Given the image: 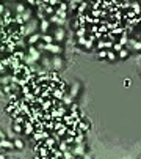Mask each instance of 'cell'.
<instances>
[{"label":"cell","instance_id":"cell-41","mask_svg":"<svg viewBox=\"0 0 141 159\" xmlns=\"http://www.w3.org/2000/svg\"><path fill=\"white\" fill-rule=\"evenodd\" d=\"M107 58H108V60H110V62L116 60V54L113 52V51H108V52H107Z\"/></svg>","mask_w":141,"mask_h":159},{"label":"cell","instance_id":"cell-54","mask_svg":"<svg viewBox=\"0 0 141 159\" xmlns=\"http://www.w3.org/2000/svg\"><path fill=\"white\" fill-rule=\"evenodd\" d=\"M138 21H140V24H141V16H138Z\"/></svg>","mask_w":141,"mask_h":159},{"label":"cell","instance_id":"cell-30","mask_svg":"<svg viewBox=\"0 0 141 159\" xmlns=\"http://www.w3.org/2000/svg\"><path fill=\"white\" fill-rule=\"evenodd\" d=\"M19 66H21V62H19V60H16V58L11 55V65H10V69L14 71V69H17Z\"/></svg>","mask_w":141,"mask_h":159},{"label":"cell","instance_id":"cell-31","mask_svg":"<svg viewBox=\"0 0 141 159\" xmlns=\"http://www.w3.org/2000/svg\"><path fill=\"white\" fill-rule=\"evenodd\" d=\"M10 84H11V76H3L2 79H0V85H2V87L10 85Z\"/></svg>","mask_w":141,"mask_h":159},{"label":"cell","instance_id":"cell-33","mask_svg":"<svg viewBox=\"0 0 141 159\" xmlns=\"http://www.w3.org/2000/svg\"><path fill=\"white\" fill-rule=\"evenodd\" d=\"M25 10H27L25 3H17V5H16V14H22Z\"/></svg>","mask_w":141,"mask_h":159},{"label":"cell","instance_id":"cell-10","mask_svg":"<svg viewBox=\"0 0 141 159\" xmlns=\"http://www.w3.org/2000/svg\"><path fill=\"white\" fill-rule=\"evenodd\" d=\"M47 21L50 22V24H57L58 27H63V25L66 24V21H64V19H61V17H58L57 14H53V16H50V17H49Z\"/></svg>","mask_w":141,"mask_h":159},{"label":"cell","instance_id":"cell-19","mask_svg":"<svg viewBox=\"0 0 141 159\" xmlns=\"http://www.w3.org/2000/svg\"><path fill=\"white\" fill-rule=\"evenodd\" d=\"M43 147H45L47 150H50V148H53V147H57V142H55L52 137H49V139H45L44 142H43Z\"/></svg>","mask_w":141,"mask_h":159},{"label":"cell","instance_id":"cell-17","mask_svg":"<svg viewBox=\"0 0 141 159\" xmlns=\"http://www.w3.org/2000/svg\"><path fill=\"white\" fill-rule=\"evenodd\" d=\"M41 110H43V112H50L52 110V102H50V98H49V99H45V101L43 102V104H41Z\"/></svg>","mask_w":141,"mask_h":159},{"label":"cell","instance_id":"cell-55","mask_svg":"<svg viewBox=\"0 0 141 159\" xmlns=\"http://www.w3.org/2000/svg\"><path fill=\"white\" fill-rule=\"evenodd\" d=\"M140 36H141V29H140Z\"/></svg>","mask_w":141,"mask_h":159},{"label":"cell","instance_id":"cell-22","mask_svg":"<svg viewBox=\"0 0 141 159\" xmlns=\"http://www.w3.org/2000/svg\"><path fill=\"white\" fill-rule=\"evenodd\" d=\"M25 55H27V52H25V51H21V49H19V51H16L14 54H13V57H14L16 60H19L21 63L24 62V58H25Z\"/></svg>","mask_w":141,"mask_h":159},{"label":"cell","instance_id":"cell-3","mask_svg":"<svg viewBox=\"0 0 141 159\" xmlns=\"http://www.w3.org/2000/svg\"><path fill=\"white\" fill-rule=\"evenodd\" d=\"M27 54L33 58V62L35 63H39V60H41V57H43V54L41 52H38V49H36L35 46H28V49H27Z\"/></svg>","mask_w":141,"mask_h":159},{"label":"cell","instance_id":"cell-43","mask_svg":"<svg viewBox=\"0 0 141 159\" xmlns=\"http://www.w3.org/2000/svg\"><path fill=\"white\" fill-rule=\"evenodd\" d=\"M121 49H122V46H121L119 43H115V44H113V52H119Z\"/></svg>","mask_w":141,"mask_h":159},{"label":"cell","instance_id":"cell-40","mask_svg":"<svg viewBox=\"0 0 141 159\" xmlns=\"http://www.w3.org/2000/svg\"><path fill=\"white\" fill-rule=\"evenodd\" d=\"M96 47L99 49V51H105V41H103V39H101V41H97Z\"/></svg>","mask_w":141,"mask_h":159},{"label":"cell","instance_id":"cell-47","mask_svg":"<svg viewBox=\"0 0 141 159\" xmlns=\"http://www.w3.org/2000/svg\"><path fill=\"white\" fill-rule=\"evenodd\" d=\"M5 3H0V16H3V14H5Z\"/></svg>","mask_w":141,"mask_h":159},{"label":"cell","instance_id":"cell-45","mask_svg":"<svg viewBox=\"0 0 141 159\" xmlns=\"http://www.w3.org/2000/svg\"><path fill=\"white\" fill-rule=\"evenodd\" d=\"M6 137H8V139H10V140H11V139H13V140H14V139H16V134H14V132H13V129H10V131H8V134H6Z\"/></svg>","mask_w":141,"mask_h":159},{"label":"cell","instance_id":"cell-35","mask_svg":"<svg viewBox=\"0 0 141 159\" xmlns=\"http://www.w3.org/2000/svg\"><path fill=\"white\" fill-rule=\"evenodd\" d=\"M16 47L21 49V51H24V49H25V39H24V38H19V39H17V41H16Z\"/></svg>","mask_w":141,"mask_h":159},{"label":"cell","instance_id":"cell-23","mask_svg":"<svg viewBox=\"0 0 141 159\" xmlns=\"http://www.w3.org/2000/svg\"><path fill=\"white\" fill-rule=\"evenodd\" d=\"M86 33H88V27H80L79 30H75V36L77 38H83V36H86Z\"/></svg>","mask_w":141,"mask_h":159},{"label":"cell","instance_id":"cell-39","mask_svg":"<svg viewBox=\"0 0 141 159\" xmlns=\"http://www.w3.org/2000/svg\"><path fill=\"white\" fill-rule=\"evenodd\" d=\"M63 159H75V156H74V154H72V153L69 151V150H67V151H64V153H63Z\"/></svg>","mask_w":141,"mask_h":159},{"label":"cell","instance_id":"cell-6","mask_svg":"<svg viewBox=\"0 0 141 159\" xmlns=\"http://www.w3.org/2000/svg\"><path fill=\"white\" fill-rule=\"evenodd\" d=\"M89 126H91L89 120H80L79 125H77V128H79L83 134H88V132H89Z\"/></svg>","mask_w":141,"mask_h":159},{"label":"cell","instance_id":"cell-14","mask_svg":"<svg viewBox=\"0 0 141 159\" xmlns=\"http://www.w3.org/2000/svg\"><path fill=\"white\" fill-rule=\"evenodd\" d=\"M0 147L5 148V150H13L14 148V143H13V140H10V139H3V140H0Z\"/></svg>","mask_w":141,"mask_h":159},{"label":"cell","instance_id":"cell-36","mask_svg":"<svg viewBox=\"0 0 141 159\" xmlns=\"http://www.w3.org/2000/svg\"><path fill=\"white\" fill-rule=\"evenodd\" d=\"M118 57H119V58H124V60H125V58H127V57H129V51H127V49H125V47H122V49H121V51H119V52H118Z\"/></svg>","mask_w":141,"mask_h":159},{"label":"cell","instance_id":"cell-51","mask_svg":"<svg viewBox=\"0 0 141 159\" xmlns=\"http://www.w3.org/2000/svg\"><path fill=\"white\" fill-rule=\"evenodd\" d=\"M81 159H93V158H91V154H89V153H85L83 156H81Z\"/></svg>","mask_w":141,"mask_h":159},{"label":"cell","instance_id":"cell-38","mask_svg":"<svg viewBox=\"0 0 141 159\" xmlns=\"http://www.w3.org/2000/svg\"><path fill=\"white\" fill-rule=\"evenodd\" d=\"M36 49H38V52H45V44L43 43V41H39L38 44H36V46H35Z\"/></svg>","mask_w":141,"mask_h":159},{"label":"cell","instance_id":"cell-18","mask_svg":"<svg viewBox=\"0 0 141 159\" xmlns=\"http://www.w3.org/2000/svg\"><path fill=\"white\" fill-rule=\"evenodd\" d=\"M35 99H36V96L33 93H28V95H24V96H22V101L24 102H27V104H35Z\"/></svg>","mask_w":141,"mask_h":159},{"label":"cell","instance_id":"cell-9","mask_svg":"<svg viewBox=\"0 0 141 159\" xmlns=\"http://www.w3.org/2000/svg\"><path fill=\"white\" fill-rule=\"evenodd\" d=\"M22 21H24V24H27V22H30L31 19H33V11H31V8H27V10L21 14Z\"/></svg>","mask_w":141,"mask_h":159},{"label":"cell","instance_id":"cell-15","mask_svg":"<svg viewBox=\"0 0 141 159\" xmlns=\"http://www.w3.org/2000/svg\"><path fill=\"white\" fill-rule=\"evenodd\" d=\"M66 93H63L61 90H58V88H55L52 92V95H50V98H53V99H57V101H63V96H64Z\"/></svg>","mask_w":141,"mask_h":159},{"label":"cell","instance_id":"cell-53","mask_svg":"<svg viewBox=\"0 0 141 159\" xmlns=\"http://www.w3.org/2000/svg\"><path fill=\"white\" fill-rule=\"evenodd\" d=\"M0 159H6V154H0Z\"/></svg>","mask_w":141,"mask_h":159},{"label":"cell","instance_id":"cell-48","mask_svg":"<svg viewBox=\"0 0 141 159\" xmlns=\"http://www.w3.org/2000/svg\"><path fill=\"white\" fill-rule=\"evenodd\" d=\"M6 71H8V68H5V66L2 65V62H0V74H5Z\"/></svg>","mask_w":141,"mask_h":159},{"label":"cell","instance_id":"cell-26","mask_svg":"<svg viewBox=\"0 0 141 159\" xmlns=\"http://www.w3.org/2000/svg\"><path fill=\"white\" fill-rule=\"evenodd\" d=\"M116 43H119V44H121V46H122V47H124V46H125V44H127V43H129V36H127V33H125V32H124V33H122V35L119 36V39H118V41H116Z\"/></svg>","mask_w":141,"mask_h":159},{"label":"cell","instance_id":"cell-1","mask_svg":"<svg viewBox=\"0 0 141 159\" xmlns=\"http://www.w3.org/2000/svg\"><path fill=\"white\" fill-rule=\"evenodd\" d=\"M31 137H33V142H44L45 139L50 137V132L49 131H35Z\"/></svg>","mask_w":141,"mask_h":159},{"label":"cell","instance_id":"cell-8","mask_svg":"<svg viewBox=\"0 0 141 159\" xmlns=\"http://www.w3.org/2000/svg\"><path fill=\"white\" fill-rule=\"evenodd\" d=\"M41 41V33L39 32H36V33H33V35H30L28 36V39H27V43H28V46H36Z\"/></svg>","mask_w":141,"mask_h":159},{"label":"cell","instance_id":"cell-28","mask_svg":"<svg viewBox=\"0 0 141 159\" xmlns=\"http://www.w3.org/2000/svg\"><path fill=\"white\" fill-rule=\"evenodd\" d=\"M63 106H64V107H69L71 106V104L72 102H74V99H72L71 96H69V95H64V96H63Z\"/></svg>","mask_w":141,"mask_h":159},{"label":"cell","instance_id":"cell-11","mask_svg":"<svg viewBox=\"0 0 141 159\" xmlns=\"http://www.w3.org/2000/svg\"><path fill=\"white\" fill-rule=\"evenodd\" d=\"M79 90H80V84H79V82H74V84H72V87H71V90H69V93H67V95H69V96H71L72 99H75V96L79 95Z\"/></svg>","mask_w":141,"mask_h":159},{"label":"cell","instance_id":"cell-52","mask_svg":"<svg viewBox=\"0 0 141 159\" xmlns=\"http://www.w3.org/2000/svg\"><path fill=\"white\" fill-rule=\"evenodd\" d=\"M27 5H30V6H36V0H30V2H27Z\"/></svg>","mask_w":141,"mask_h":159},{"label":"cell","instance_id":"cell-16","mask_svg":"<svg viewBox=\"0 0 141 159\" xmlns=\"http://www.w3.org/2000/svg\"><path fill=\"white\" fill-rule=\"evenodd\" d=\"M79 3H80V2H77V0H72V2H67V11H71V13H75V14H77V8H79Z\"/></svg>","mask_w":141,"mask_h":159},{"label":"cell","instance_id":"cell-34","mask_svg":"<svg viewBox=\"0 0 141 159\" xmlns=\"http://www.w3.org/2000/svg\"><path fill=\"white\" fill-rule=\"evenodd\" d=\"M53 125H55V123H53V120H50V121H44V129L49 131V132H52V131H53Z\"/></svg>","mask_w":141,"mask_h":159},{"label":"cell","instance_id":"cell-29","mask_svg":"<svg viewBox=\"0 0 141 159\" xmlns=\"http://www.w3.org/2000/svg\"><path fill=\"white\" fill-rule=\"evenodd\" d=\"M11 129H13V132H14V134H22V132H24V126H22V125H16V123H13Z\"/></svg>","mask_w":141,"mask_h":159},{"label":"cell","instance_id":"cell-37","mask_svg":"<svg viewBox=\"0 0 141 159\" xmlns=\"http://www.w3.org/2000/svg\"><path fill=\"white\" fill-rule=\"evenodd\" d=\"M25 117L24 115H19V117H17L16 118V120H13V123H16V125H22V126H24V123H25Z\"/></svg>","mask_w":141,"mask_h":159},{"label":"cell","instance_id":"cell-4","mask_svg":"<svg viewBox=\"0 0 141 159\" xmlns=\"http://www.w3.org/2000/svg\"><path fill=\"white\" fill-rule=\"evenodd\" d=\"M64 38H66V30L63 27H58L55 30V35H53V39L57 43H61V41H64Z\"/></svg>","mask_w":141,"mask_h":159},{"label":"cell","instance_id":"cell-5","mask_svg":"<svg viewBox=\"0 0 141 159\" xmlns=\"http://www.w3.org/2000/svg\"><path fill=\"white\" fill-rule=\"evenodd\" d=\"M63 68V58L60 55H55L52 58V71H60Z\"/></svg>","mask_w":141,"mask_h":159},{"label":"cell","instance_id":"cell-7","mask_svg":"<svg viewBox=\"0 0 141 159\" xmlns=\"http://www.w3.org/2000/svg\"><path fill=\"white\" fill-rule=\"evenodd\" d=\"M45 52H50L53 55H58V54L61 52V46H58V44H45Z\"/></svg>","mask_w":141,"mask_h":159},{"label":"cell","instance_id":"cell-21","mask_svg":"<svg viewBox=\"0 0 141 159\" xmlns=\"http://www.w3.org/2000/svg\"><path fill=\"white\" fill-rule=\"evenodd\" d=\"M130 10L136 14V17L141 16V5L140 3H136V2H132V5H130Z\"/></svg>","mask_w":141,"mask_h":159},{"label":"cell","instance_id":"cell-42","mask_svg":"<svg viewBox=\"0 0 141 159\" xmlns=\"http://www.w3.org/2000/svg\"><path fill=\"white\" fill-rule=\"evenodd\" d=\"M72 30H79L80 29V22L79 21H77V19H74V21H72Z\"/></svg>","mask_w":141,"mask_h":159},{"label":"cell","instance_id":"cell-12","mask_svg":"<svg viewBox=\"0 0 141 159\" xmlns=\"http://www.w3.org/2000/svg\"><path fill=\"white\" fill-rule=\"evenodd\" d=\"M35 132V126L30 123V121H25L24 123V134L25 135H33Z\"/></svg>","mask_w":141,"mask_h":159},{"label":"cell","instance_id":"cell-20","mask_svg":"<svg viewBox=\"0 0 141 159\" xmlns=\"http://www.w3.org/2000/svg\"><path fill=\"white\" fill-rule=\"evenodd\" d=\"M36 154H38L39 158H47V156H50V151H49L45 147H39L38 151H36Z\"/></svg>","mask_w":141,"mask_h":159},{"label":"cell","instance_id":"cell-25","mask_svg":"<svg viewBox=\"0 0 141 159\" xmlns=\"http://www.w3.org/2000/svg\"><path fill=\"white\" fill-rule=\"evenodd\" d=\"M41 41H43L44 44H52L53 43V36L52 35H41Z\"/></svg>","mask_w":141,"mask_h":159},{"label":"cell","instance_id":"cell-49","mask_svg":"<svg viewBox=\"0 0 141 159\" xmlns=\"http://www.w3.org/2000/svg\"><path fill=\"white\" fill-rule=\"evenodd\" d=\"M105 49H113V43L111 41H105Z\"/></svg>","mask_w":141,"mask_h":159},{"label":"cell","instance_id":"cell-50","mask_svg":"<svg viewBox=\"0 0 141 159\" xmlns=\"http://www.w3.org/2000/svg\"><path fill=\"white\" fill-rule=\"evenodd\" d=\"M130 84H132L130 79H124V87H130Z\"/></svg>","mask_w":141,"mask_h":159},{"label":"cell","instance_id":"cell-2","mask_svg":"<svg viewBox=\"0 0 141 159\" xmlns=\"http://www.w3.org/2000/svg\"><path fill=\"white\" fill-rule=\"evenodd\" d=\"M69 151L74 154L75 158H81L83 154L86 153V148H85V143H81V145H72V148L69 150Z\"/></svg>","mask_w":141,"mask_h":159},{"label":"cell","instance_id":"cell-24","mask_svg":"<svg viewBox=\"0 0 141 159\" xmlns=\"http://www.w3.org/2000/svg\"><path fill=\"white\" fill-rule=\"evenodd\" d=\"M13 143H14V148L16 150H24L25 148V145H24V140H22V139H14V140H13Z\"/></svg>","mask_w":141,"mask_h":159},{"label":"cell","instance_id":"cell-27","mask_svg":"<svg viewBox=\"0 0 141 159\" xmlns=\"http://www.w3.org/2000/svg\"><path fill=\"white\" fill-rule=\"evenodd\" d=\"M85 139H86V134H77L74 137V145H81Z\"/></svg>","mask_w":141,"mask_h":159},{"label":"cell","instance_id":"cell-44","mask_svg":"<svg viewBox=\"0 0 141 159\" xmlns=\"http://www.w3.org/2000/svg\"><path fill=\"white\" fill-rule=\"evenodd\" d=\"M99 32H101L102 35L108 33V29H107V25H99Z\"/></svg>","mask_w":141,"mask_h":159},{"label":"cell","instance_id":"cell-46","mask_svg":"<svg viewBox=\"0 0 141 159\" xmlns=\"http://www.w3.org/2000/svg\"><path fill=\"white\" fill-rule=\"evenodd\" d=\"M97 57H99V58H107V51H99Z\"/></svg>","mask_w":141,"mask_h":159},{"label":"cell","instance_id":"cell-32","mask_svg":"<svg viewBox=\"0 0 141 159\" xmlns=\"http://www.w3.org/2000/svg\"><path fill=\"white\" fill-rule=\"evenodd\" d=\"M31 85L28 84V85H24V87H21V95L24 96V95H28V93H31Z\"/></svg>","mask_w":141,"mask_h":159},{"label":"cell","instance_id":"cell-13","mask_svg":"<svg viewBox=\"0 0 141 159\" xmlns=\"http://www.w3.org/2000/svg\"><path fill=\"white\" fill-rule=\"evenodd\" d=\"M49 25H50V22H49L47 19H44V21L39 22V32H41V35H45V33H47Z\"/></svg>","mask_w":141,"mask_h":159}]
</instances>
